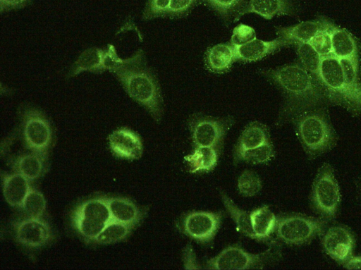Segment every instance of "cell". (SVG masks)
Returning <instances> with one entry per match:
<instances>
[{"mask_svg": "<svg viewBox=\"0 0 361 270\" xmlns=\"http://www.w3.org/2000/svg\"><path fill=\"white\" fill-rule=\"evenodd\" d=\"M106 49V70L116 76L133 100L159 121L163 112L161 90L154 75L147 66L143 51L139 49L130 57L122 59L113 45L109 44Z\"/></svg>", "mask_w": 361, "mask_h": 270, "instance_id": "6da1fadb", "label": "cell"}, {"mask_svg": "<svg viewBox=\"0 0 361 270\" xmlns=\"http://www.w3.org/2000/svg\"><path fill=\"white\" fill-rule=\"evenodd\" d=\"M286 97L282 116L294 119L305 112L335 103L329 91L321 81L310 74L300 63L283 66L268 73Z\"/></svg>", "mask_w": 361, "mask_h": 270, "instance_id": "7a4b0ae2", "label": "cell"}, {"mask_svg": "<svg viewBox=\"0 0 361 270\" xmlns=\"http://www.w3.org/2000/svg\"><path fill=\"white\" fill-rule=\"evenodd\" d=\"M293 121L298 140L309 158L318 157L336 146L337 135L322 108L301 113Z\"/></svg>", "mask_w": 361, "mask_h": 270, "instance_id": "3957f363", "label": "cell"}, {"mask_svg": "<svg viewBox=\"0 0 361 270\" xmlns=\"http://www.w3.org/2000/svg\"><path fill=\"white\" fill-rule=\"evenodd\" d=\"M269 245L268 250L257 254L248 252L238 245L228 246L216 256L206 261L204 269L210 270L263 269L279 261L281 257L280 242L275 239Z\"/></svg>", "mask_w": 361, "mask_h": 270, "instance_id": "277c9868", "label": "cell"}, {"mask_svg": "<svg viewBox=\"0 0 361 270\" xmlns=\"http://www.w3.org/2000/svg\"><path fill=\"white\" fill-rule=\"evenodd\" d=\"M326 219L300 214H288L277 217L275 233L279 242L288 245L310 243L324 233Z\"/></svg>", "mask_w": 361, "mask_h": 270, "instance_id": "5b68a950", "label": "cell"}, {"mask_svg": "<svg viewBox=\"0 0 361 270\" xmlns=\"http://www.w3.org/2000/svg\"><path fill=\"white\" fill-rule=\"evenodd\" d=\"M341 191L334 168L324 163L312 185L310 201L314 210L325 219H334L341 202Z\"/></svg>", "mask_w": 361, "mask_h": 270, "instance_id": "8992f818", "label": "cell"}, {"mask_svg": "<svg viewBox=\"0 0 361 270\" xmlns=\"http://www.w3.org/2000/svg\"><path fill=\"white\" fill-rule=\"evenodd\" d=\"M111 220L104 197L83 201L75 209L71 219L74 229L87 243H93Z\"/></svg>", "mask_w": 361, "mask_h": 270, "instance_id": "52a82bcc", "label": "cell"}, {"mask_svg": "<svg viewBox=\"0 0 361 270\" xmlns=\"http://www.w3.org/2000/svg\"><path fill=\"white\" fill-rule=\"evenodd\" d=\"M20 130L25 147L32 152L46 158L54 137L51 125L39 110L33 107L23 109Z\"/></svg>", "mask_w": 361, "mask_h": 270, "instance_id": "ba28073f", "label": "cell"}, {"mask_svg": "<svg viewBox=\"0 0 361 270\" xmlns=\"http://www.w3.org/2000/svg\"><path fill=\"white\" fill-rule=\"evenodd\" d=\"M221 211H191L183 215L176 224L180 232L202 245L211 244L222 223Z\"/></svg>", "mask_w": 361, "mask_h": 270, "instance_id": "9c48e42d", "label": "cell"}, {"mask_svg": "<svg viewBox=\"0 0 361 270\" xmlns=\"http://www.w3.org/2000/svg\"><path fill=\"white\" fill-rule=\"evenodd\" d=\"M232 122L203 115L194 116L189 122L194 147H213L221 150L223 140Z\"/></svg>", "mask_w": 361, "mask_h": 270, "instance_id": "30bf717a", "label": "cell"}, {"mask_svg": "<svg viewBox=\"0 0 361 270\" xmlns=\"http://www.w3.org/2000/svg\"><path fill=\"white\" fill-rule=\"evenodd\" d=\"M13 233L22 246L37 249L46 246L53 238L49 224L42 217L25 216L13 223Z\"/></svg>", "mask_w": 361, "mask_h": 270, "instance_id": "8fae6325", "label": "cell"}, {"mask_svg": "<svg viewBox=\"0 0 361 270\" xmlns=\"http://www.w3.org/2000/svg\"><path fill=\"white\" fill-rule=\"evenodd\" d=\"M319 78L333 96L335 103L348 109V92L340 59L333 54L322 57Z\"/></svg>", "mask_w": 361, "mask_h": 270, "instance_id": "7c38bea8", "label": "cell"}, {"mask_svg": "<svg viewBox=\"0 0 361 270\" xmlns=\"http://www.w3.org/2000/svg\"><path fill=\"white\" fill-rule=\"evenodd\" d=\"M355 237L345 226H333L323 235L322 244L325 253L339 263H345L351 256L355 247Z\"/></svg>", "mask_w": 361, "mask_h": 270, "instance_id": "4fadbf2b", "label": "cell"}, {"mask_svg": "<svg viewBox=\"0 0 361 270\" xmlns=\"http://www.w3.org/2000/svg\"><path fill=\"white\" fill-rule=\"evenodd\" d=\"M108 140L109 149L116 157L129 161L141 158L142 142L140 135L133 130L118 128L109 135Z\"/></svg>", "mask_w": 361, "mask_h": 270, "instance_id": "5bb4252c", "label": "cell"}, {"mask_svg": "<svg viewBox=\"0 0 361 270\" xmlns=\"http://www.w3.org/2000/svg\"><path fill=\"white\" fill-rule=\"evenodd\" d=\"M334 25L324 18L302 22L294 26L278 29L279 37L288 44L309 43L319 32L330 30Z\"/></svg>", "mask_w": 361, "mask_h": 270, "instance_id": "9a60e30c", "label": "cell"}, {"mask_svg": "<svg viewBox=\"0 0 361 270\" xmlns=\"http://www.w3.org/2000/svg\"><path fill=\"white\" fill-rule=\"evenodd\" d=\"M286 44H288V43L281 37L270 41H264L255 37L245 44L233 45L235 60L252 62L264 58Z\"/></svg>", "mask_w": 361, "mask_h": 270, "instance_id": "2e32d148", "label": "cell"}, {"mask_svg": "<svg viewBox=\"0 0 361 270\" xmlns=\"http://www.w3.org/2000/svg\"><path fill=\"white\" fill-rule=\"evenodd\" d=\"M111 219L133 228L143 219L145 211L132 200L121 197H105Z\"/></svg>", "mask_w": 361, "mask_h": 270, "instance_id": "e0dca14e", "label": "cell"}, {"mask_svg": "<svg viewBox=\"0 0 361 270\" xmlns=\"http://www.w3.org/2000/svg\"><path fill=\"white\" fill-rule=\"evenodd\" d=\"M271 142L268 128L259 122L249 123L241 133L234 146L233 158L235 162L244 152Z\"/></svg>", "mask_w": 361, "mask_h": 270, "instance_id": "ac0fdd59", "label": "cell"}, {"mask_svg": "<svg viewBox=\"0 0 361 270\" xmlns=\"http://www.w3.org/2000/svg\"><path fill=\"white\" fill-rule=\"evenodd\" d=\"M107 49L95 47L83 51L71 67L69 75L75 76L83 72L102 73L106 70Z\"/></svg>", "mask_w": 361, "mask_h": 270, "instance_id": "d6986e66", "label": "cell"}, {"mask_svg": "<svg viewBox=\"0 0 361 270\" xmlns=\"http://www.w3.org/2000/svg\"><path fill=\"white\" fill-rule=\"evenodd\" d=\"M29 180L14 172L2 177L3 195L7 203L16 208H20L24 200L31 189Z\"/></svg>", "mask_w": 361, "mask_h": 270, "instance_id": "ffe728a7", "label": "cell"}, {"mask_svg": "<svg viewBox=\"0 0 361 270\" xmlns=\"http://www.w3.org/2000/svg\"><path fill=\"white\" fill-rule=\"evenodd\" d=\"M220 151L213 147H194L191 154L184 157L188 172L195 174L213 171L218 164Z\"/></svg>", "mask_w": 361, "mask_h": 270, "instance_id": "44dd1931", "label": "cell"}, {"mask_svg": "<svg viewBox=\"0 0 361 270\" xmlns=\"http://www.w3.org/2000/svg\"><path fill=\"white\" fill-rule=\"evenodd\" d=\"M250 218L255 240L271 243L274 240L270 239L275 233L277 217L269 207L264 205L253 209Z\"/></svg>", "mask_w": 361, "mask_h": 270, "instance_id": "7402d4cb", "label": "cell"}, {"mask_svg": "<svg viewBox=\"0 0 361 270\" xmlns=\"http://www.w3.org/2000/svg\"><path fill=\"white\" fill-rule=\"evenodd\" d=\"M235 60L234 48L231 43L216 44L208 49L205 54L207 68L216 73L228 70Z\"/></svg>", "mask_w": 361, "mask_h": 270, "instance_id": "603a6c76", "label": "cell"}, {"mask_svg": "<svg viewBox=\"0 0 361 270\" xmlns=\"http://www.w3.org/2000/svg\"><path fill=\"white\" fill-rule=\"evenodd\" d=\"M332 54L338 59L358 57L359 45L347 30L334 25L330 30Z\"/></svg>", "mask_w": 361, "mask_h": 270, "instance_id": "cb8c5ba5", "label": "cell"}, {"mask_svg": "<svg viewBox=\"0 0 361 270\" xmlns=\"http://www.w3.org/2000/svg\"><path fill=\"white\" fill-rule=\"evenodd\" d=\"M292 12L290 0H248L247 8L240 16L255 13L266 19H271L278 16L290 15Z\"/></svg>", "mask_w": 361, "mask_h": 270, "instance_id": "d4e9b609", "label": "cell"}, {"mask_svg": "<svg viewBox=\"0 0 361 270\" xmlns=\"http://www.w3.org/2000/svg\"><path fill=\"white\" fill-rule=\"evenodd\" d=\"M46 158L32 152L18 157L13 162L15 172L20 173L27 179L34 180L44 174L46 168Z\"/></svg>", "mask_w": 361, "mask_h": 270, "instance_id": "484cf974", "label": "cell"}, {"mask_svg": "<svg viewBox=\"0 0 361 270\" xmlns=\"http://www.w3.org/2000/svg\"><path fill=\"white\" fill-rule=\"evenodd\" d=\"M220 196L227 211L234 221L238 231L251 239L255 240L252 227L250 212L238 207L224 191H220Z\"/></svg>", "mask_w": 361, "mask_h": 270, "instance_id": "4316f807", "label": "cell"}, {"mask_svg": "<svg viewBox=\"0 0 361 270\" xmlns=\"http://www.w3.org/2000/svg\"><path fill=\"white\" fill-rule=\"evenodd\" d=\"M132 227L122 223L111 220L94 239V243L109 245L121 242L130 235Z\"/></svg>", "mask_w": 361, "mask_h": 270, "instance_id": "83f0119b", "label": "cell"}, {"mask_svg": "<svg viewBox=\"0 0 361 270\" xmlns=\"http://www.w3.org/2000/svg\"><path fill=\"white\" fill-rule=\"evenodd\" d=\"M275 154L274 147L271 141L258 147L244 152L234 163L243 161L252 165L267 164L275 157Z\"/></svg>", "mask_w": 361, "mask_h": 270, "instance_id": "f1b7e54d", "label": "cell"}, {"mask_svg": "<svg viewBox=\"0 0 361 270\" xmlns=\"http://www.w3.org/2000/svg\"><path fill=\"white\" fill-rule=\"evenodd\" d=\"M295 44L300 63L310 74L319 80V70L322 57L313 49L310 43L297 42Z\"/></svg>", "mask_w": 361, "mask_h": 270, "instance_id": "f546056e", "label": "cell"}, {"mask_svg": "<svg viewBox=\"0 0 361 270\" xmlns=\"http://www.w3.org/2000/svg\"><path fill=\"white\" fill-rule=\"evenodd\" d=\"M262 188V182L259 176L254 171L246 169L239 176L237 189L240 195L245 197L257 195Z\"/></svg>", "mask_w": 361, "mask_h": 270, "instance_id": "4dcf8cb0", "label": "cell"}, {"mask_svg": "<svg viewBox=\"0 0 361 270\" xmlns=\"http://www.w3.org/2000/svg\"><path fill=\"white\" fill-rule=\"evenodd\" d=\"M344 79L348 92V109L350 111V95L360 84L359 82V61L358 57L344 58L340 59Z\"/></svg>", "mask_w": 361, "mask_h": 270, "instance_id": "1f68e13d", "label": "cell"}, {"mask_svg": "<svg viewBox=\"0 0 361 270\" xmlns=\"http://www.w3.org/2000/svg\"><path fill=\"white\" fill-rule=\"evenodd\" d=\"M47 207L43 194L31 188L20 207L27 216L42 217Z\"/></svg>", "mask_w": 361, "mask_h": 270, "instance_id": "d6a6232c", "label": "cell"}, {"mask_svg": "<svg viewBox=\"0 0 361 270\" xmlns=\"http://www.w3.org/2000/svg\"><path fill=\"white\" fill-rule=\"evenodd\" d=\"M331 30L319 32L309 42L322 57L332 54Z\"/></svg>", "mask_w": 361, "mask_h": 270, "instance_id": "836d02e7", "label": "cell"}, {"mask_svg": "<svg viewBox=\"0 0 361 270\" xmlns=\"http://www.w3.org/2000/svg\"><path fill=\"white\" fill-rule=\"evenodd\" d=\"M171 0H148L143 18L150 19L166 15Z\"/></svg>", "mask_w": 361, "mask_h": 270, "instance_id": "e575fe53", "label": "cell"}, {"mask_svg": "<svg viewBox=\"0 0 361 270\" xmlns=\"http://www.w3.org/2000/svg\"><path fill=\"white\" fill-rule=\"evenodd\" d=\"M254 38H255V30L249 25L240 24L233 30L231 43L233 45H240Z\"/></svg>", "mask_w": 361, "mask_h": 270, "instance_id": "d590c367", "label": "cell"}, {"mask_svg": "<svg viewBox=\"0 0 361 270\" xmlns=\"http://www.w3.org/2000/svg\"><path fill=\"white\" fill-rule=\"evenodd\" d=\"M215 11L224 16H230L241 5L243 0H205Z\"/></svg>", "mask_w": 361, "mask_h": 270, "instance_id": "8d00e7d4", "label": "cell"}, {"mask_svg": "<svg viewBox=\"0 0 361 270\" xmlns=\"http://www.w3.org/2000/svg\"><path fill=\"white\" fill-rule=\"evenodd\" d=\"M195 0H171L166 15L181 16L188 11Z\"/></svg>", "mask_w": 361, "mask_h": 270, "instance_id": "74e56055", "label": "cell"}, {"mask_svg": "<svg viewBox=\"0 0 361 270\" xmlns=\"http://www.w3.org/2000/svg\"><path fill=\"white\" fill-rule=\"evenodd\" d=\"M183 264L185 269H200L201 266L197 261L192 246L188 244L183 250Z\"/></svg>", "mask_w": 361, "mask_h": 270, "instance_id": "f35d334b", "label": "cell"}, {"mask_svg": "<svg viewBox=\"0 0 361 270\" xmlns=\"http://www.w3.org/2000/svg\"><path fill=\"white\" fill-rule=\"evenodd\" d=\"M350 111L353 113L361 112V84L360 83L354 90L350 98Z\"/></svg>", "mask_w": 361, "mask_h": 270, "instance_id": "ab89813d", "label": "cell"}, {"mask_svg": "<svg viewBox=\"0 0 361 270\" xmlns=\"http://www.w3.org/2000/svg\"><path fill=\"white\" fill-rule=\"evenodd\" d=\"M30 0H0L1 11L20 8Z\"/></svg>", "mask_w": 361, "mask_h": 270, "instance_id": "60d3db41", "label": "cell"}, {"mask_svg": "<svg viewBox=\"0 0 361 270\" xmlns=\"http://www.w3.org/2000/svg\"><path fill=\"white\" fill-rule=\"evenodd\" d=\"M343 267L349 270H361V256H351L343 263Z\"/></svg>", "mask_w": 361, "mask_h": 270, "instance_id": "b9f144b4", "label": "cell"}]
</instances>
